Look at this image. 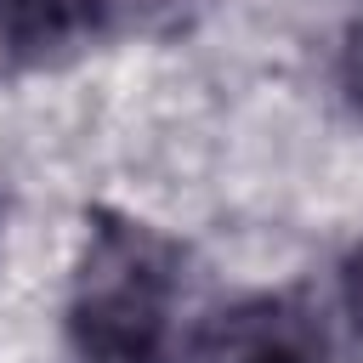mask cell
<instances>
[{
    "mask_svg": "<svg viewBox=\"0 0 363 363\" xmlns=\"http://www.w3.org/2000/svg\"><path fill=\"white\" fill-rule=\"evenodd\" d=\"M182 244L125 210H91L68 284V346L79 363H159L182 301Z\"/></svg>",
    "mask_w": 363,
    "mask_h": 363,
    "instance_id": "cell-1",
    "label": "cell"
},
{
    "mask_svg": "<svg viewBox=\"0 0 363 363\" xmlns=\"http://www.w3.org/2000/svg\"><path fill=\"white\" fill-rule=\"evenodd\" d=\"M335 340L323 306L301 289H255L204 318L193 363H329Z\"/></svg>",
    "mask_w": 363,
    "mask_h": 363,
    "instance_id": "cell-2",
    "label": "cell"
},
{
    "mask_svg": "<svg viewBox=\"0 0 363 363\" xmlns=\"http://www.w3.org/2000/svg\"><path fill=\"white\" fill-rule=\"evenodd\" d=\"M113 28V0H0V68H45Z\"/></svg>",
    "mask_w": 363,
    "mask_h": 363,
    "instance_id": "cell-3",
    "label": "cell"
},
{
    "mask_svg": "<svg viewBox=\"0 0 363 363\" xmlns=\"http://www.w3.org/2000/svg\"><path fill=\"white\" fill-rule=\"evenodd\" d=\"M340 91H346L352 113L363 119V11L352 17V28H346V40H340Z\"/></svg>",
    "mask_w": 363,
    "mask_h": 363,
    "instance_id": "cell-4",
    "label": "cell"
},
{
    "mask_svg": "<svg viewBox=\"0 0 363 363\" xmlns=\"http://www.w3.org/2000/svg\"><path fill=\"white\" fill-rule=\"evenodd\" d=\"M340 306H346V318H352V329L363 335V238L346 250V261H340Z\"/></svg>",
    "mask_w": 363,
    "mask_h": 363,
    "instance_id": "cell-5",
    "label": "cell"
}]
</instances>
